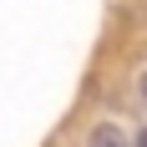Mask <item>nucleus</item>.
<instances>
[{
	"mask_svg": "<svg viewBox=\"0 0 147 147\" xmlns=\"http://www.w3.org/2000/svg\"><path fill=\"white\" fill-rule=\"evenodd\" d=\"M142 102H147V71H142Z\"/></svg>",
	"mask_w": 147,
	"mask_h": 147,
	"instance_id": "3",
	"label": "nucleus"
},
{
	"mask_svg": "<svg viewBox=\"0 0 147 147\" xmlns=\"http://www.w3.org/2000/svg\"><path fill=\"white\" fill-rule=\"evenodd\" d=\"M132 147H147V132H137V137H132Z\"/></svg>",
	"mask_w": 147,
	"mask_h": 147,
	"instance_id": "2",
	"label": "nucleus"
},
{
	"mask_svg": "<svg viewBox=\"0 0 147 147\" xmlns=\"http://www.w3.org/2000/svg\"><path fill=\"white\" fill-rule=\"evenodd\" d=\"M86 147H132V137L122 132L117 122H102V127H91V132H86Z\"/></svg>",
	"mask_w": 147,
	"mask_h": 147,
	"instance_id": "1",
	"label": "nucleus"
}]
</instances>
